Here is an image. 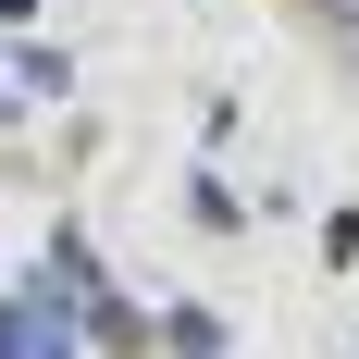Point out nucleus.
<instances>
[{"label":"nucleus","instance_id":"obj_1","mask_svg":"<svg viewBox=\"0 0 359 359\" xmlns=\"http://www.w3.org/2000/svg\"><path fill=\"white\" fill-rule=\"evenodd\" d=\"M310 13H323V25H347V37H359V0H310Z\"/></svg>","mask_w":359,"mask_h":359}]
</instances>
